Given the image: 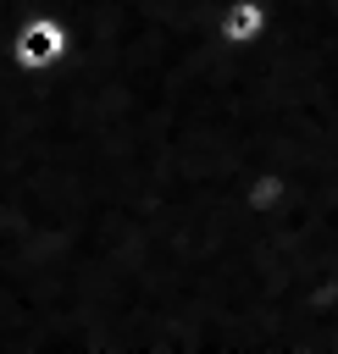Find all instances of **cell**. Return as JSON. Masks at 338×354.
I'll list each match as a JSON object with an SVG mask.
<instances>
[{"label": "cell", "instance_id": "2", "mask_svg": "<svg viewBox=\"0 0 338 354\" xmlns=\"http://www.w3.org/2000/svg\"><path fill=\"white\" fill-rule=\"evenodd\" d=\"M266 28H272V6H266V0H222V11H216V33H222V44H233V50L260 44Z\"/></svg>", "mask_w": 338, "mask_h": 354}, {"label": "cell", "instance_id": "1", "mask_svg": "<svg viewBox=\"0 0 338 354\" xmlns=\"http://www.w3.org/2000/svg\"><path fill=\"white\" fill-rule=\"evenodd\" d=\"M66 50H72V28H66L61 11H28V17H17V28H11V61L22 72H50V66L66 61Z\"/></svg>", "mask_w": 338, "mask_h": 354}]
</instances>
